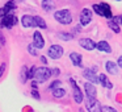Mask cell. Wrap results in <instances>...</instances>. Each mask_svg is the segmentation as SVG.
I'll list each match as a JSON object with an SVG mask.
<instances>
[{"label": "cell", "mask_w": 122, "mask_h": 112, "mask_svg": "<svg viewBox=\"0 0 122 112\" xmlns=\"http://www.w3.org/2000/svg\"><path fill=\"white\" fill-rule=\"evenodd\" d=\"M54 19L62 25H70L72 22V15L68 9H59V11H55Z\"/></svg>", "instance_id": "obj_1"}, {"label": "cell", "mask_w": 122, "mask_h": 112, "mask_svg": "<svg viewBox=\"0 0 122 112\" xmlns=\"http://www.w3.org/2000/svg\"><path fill=\"white\" fill-rule=\"evenodd\" d=\"M51 69L46 66H42V67H37L36 69V74H34V79L37 80L38 83H43L46 82L47 79H50L51 77Z\"/></svg>", "instance_id": "obj_2"}, {"label": "cell", "mask_w": 122, "mask_h": 112, "mask_svg": "<svg viewBox=\"0 0 122 112\" xmlns=\"http://www.w3.org/2000/svg\"><path fill=\"white\" fill-rule=\"evenodd\" d=\"M19 22V19L13 15V12L11 13L4 15L3 17H0V27L1 28H7V29H12L15 25Z\"/></svg>", "instance_id": "obj_3"}, {"label": "cell", "mask_w": 122, "mask_h": 112, "mask_svg": "<svg viewBox=\"0 0 122 112\" xmlns=\"http://www.w3.org/2000/svg\"><path fill=\"white\" fill-rule=\"evenodd\" d=\"M70 83H71V87H72V96H74V100L76 104H81L83 100H84V95H83L81 90L79 88V86L76 84L72 78H70Z\"/></svg>", "instance_id": "obj_4"}, {"label": "cell", "mask_w": 122, "mask_h": 112, "mask_svg": "<svg viewBox=\"0 0 122 112\" xmlns=\"http://www.w3.org/2000/svg\"><path fill=\"white\" fill-rule=\"evenodd\" d=\"M85 109L88 112H101V104L97 100V98H87Z\"/></svg>", "instance_id": "obj_5"}, {"label": "cell", "mask_w": 122, "mask_h": 112, "mask_svg": "<svg viewBox=\"0 0 122 112\" xmlns=\"http://www.w3.org/2000/svg\"><path fill=\"white\" fill-rule=\"evenodd\" d=\"M63 53H64V50L61 45H51L47 50V56L51 59H59L63 56Z\"/></svg>", "instance_id": "obj_6"}, {"label": "cell", "mask_w": 122, "mask_h": 112, "mask_svg": "<svg viewBox=\"0 0 122 112\" xmlns=\"http://www.w3.org/2000/svg\"><path fill=\"white\" fill-rule=\"evenodd\" d=\"M92 21V11L89 8H84L80 13V25L81 27H87Z\"/></svg>", "instance_id": "obj_7"}, {"label": "cell", "mask_w": 122, "mask_h": 112, "mask_svg": "<svg viewBox=\"0 0 122 112\" xmlns=\"http://www.w3.org/2000/svg\"><path fill=\"white\" fill-rule=\"evenodd\" d=\"M33 45L37 49H42L45 46V38L42 37V33L38 32V30L33 33Z\"/></svg>", "instance_id": "obj_8"}, {"label": "cell", "mask_w": 122, "mask_h": 112, "mask_svg": "<svg viewBox=\"0 0 122 112\" xmlns=\"http://www.w3.org/2000/svg\"><path fill=\"white\" fill-rule=\"evenodd\" d=\"M84 91H85L87 98H96V96H97V90H96L95 84L88 82V80L84 83Z\"/></svg>", "instance_id": "obj_9"}, {"label": "cell", "mask_w": 122, "mask_h": 112, "mask_svg": "<svg viewBox=\"0 0 122 112\" xmlns=\"http://www.w3.org/2000/svg\"><path fill=\"white\" fill-rule=\"evenodd\" d=\"M83 77L91 83H97L98 82V77L96 75V73H95L93 69H84V71H83Z\"/></svg>", "instance_id": "obj_10"}, {"label": "cell", "mask_w": 122, "mask_h": 112, "mask_svg": "<svg viewBox=\"0 0 122 112\" xmlns=\"http://www.w3.org/2000/svg\"><path fill=\"white\" fill-rule=\"evenodd\" d=\"M79 45L85 50H95L96 49V42L91 38H80L79 40Z\"/></svg>", "instance_id": "obj_11"}, {"label": "cell", "mask_w": 122, "mask_h": 112, "mask_svg": "<svg viewBox=\"0 0 122 112\" xmlns=\"http://www.w3.org/2000/svg\"><path fill=\"white\" fill-rule=\"evenodd\" d=\"M21 25L24 28H34L36 27L34 16H30V15H24V16L21 17Z\"/></svg>", "instance_id": "obj_12"}, {"label": "cell", "mask_w": 122, "mask_h": 112, "mask_svg": "<svg viewBox=\"0 0 122 112\" xmlns=\"http://www.w3.org/2000/svg\"><path fill=\"white\" fill-rule=\"evenodd\" d=\"M70 59H71L72 65L76 67H83V57L81 54L76 53V51H72L70 53Z\"/></svg>", "instance_id": "obj_13"}, {"label": "cell", "mask_w": 122, "mask_h": 112, "mask_svg": "<svg viewBox=\"0 0 122 112\" xmlns=\"http://www.w3.org/2000/svg\"><path fill=\"white\" fill-rule=\"evenodd\" d=\"M97 77H98V83H100L102 87L109 88V90H112V88H113V83L108 79V75H106V74H101V73H100Z\"/></svg>", "instance_id": "obj_14"}, {"label": "cell", "mask_w": 122, "mask_h": 112, "mask_svg": "<svg viewBox=\"0 0 122 112\" xmlns=\"http://www.w3.org/2000/svg\"><path fill=\"white\" fill-rule=\"evenodd\" d=\"M96 49H98L100 51L106 53V54L112 53V48H110V45H109L106 41H98V42H96Z\"/></svg>", "instance_id": "obj_15"}, {"label": "cell", "mask_w": 122, "mask_h": 112, "mask_svg": "<svg viewBox=\"0 0 122 112\" xmlns=\"http://www.w3.org/2000/svg\"><path fill=\"white\" fill-rule=\"evenodd\" d=\"M105 69H106V71H108L109 74L117 75V73H118V65H117L116 62H113V61H108L105 63Z\"/></svg>", "instance_id": "obj_16"}, {"label": "cell", "mask_w": 122, "mask_h": 112, "mask_svg": "<svg viewBox=\"0 0 122 112\" xmlns=\"http://www.w3.org/2000/svg\"><path fill=\"white\" fill-rule=\"evenodd\" d=\"M41 7H42L43 11L51 12L55 9V3H54V0H42L41 1Z\"/></svg>", "instance_id": "obj_17"}, {"label": "cell", "mask_w": 122, "mask_h": 112, "mask_svg": "<svg viewBox=\"0 0 122 112\" xmlns=\"http://www.w3.org/2000/svg\"><path fill=\"white\" fill-rule=\"evenodd\" d=\"M53 96H54L55 99H62V98H64V96H66V90H64V88H61V87L54 88V90H53Z\"/></svg>", "instance_id": "obj_18"}, {"label": "cell", "mask_w": 122, "mask_h": 112, "mask_svg": "<svg viewBox=\"0 0 122 112\" xmlns=\"http://www.w3.org/2000/svg\"><path fill=\"white\" fill-rule=\"evenodd\" d=\"M74 37L75 36L68 32H59L58 33V38L59 40H63V41H71V40H74Z\"/></svg>", "instance_id": "obj_19"}, {"label": "cell", "mask_w": 122, "mask_h": 112, "mask_svg": "<svg viewBox=\"0 0 122 112\" xmlns=\"http://www.w3.org/2000/svg\"><path fill=\"white\" fill-rule=\"evenodd\" d=\"M100 6L102 7V9H104V13H105V17L106 19H112L113 17V15H112V8H110V6L109 4H106V3H100Z\"/></svg>", "instance_id": "obj_20"}, {"label": "cell", "mask_w": 122, "mask_h": 112, "mask_svg": "<svg viewBox=\"0 0 122 112\" xmlns=\"http://www.w3.org/2000/svg\"><path fill=\"white\" fill-rule=\"evenodd\" d=\"M34 21H36V27L41 28V29H46L47 28L45 19H42L41 16H34Z\"/></svg>", "instance_id": "obj_21"}, {"label": "cell", "mask_w": 122, "mask_h": 112, "mask_svg": "<svg viewBox=\"0 0 122 112\" xmlns=\"http://www.w3.org/2000/svg\"><path fill=\"white\" fill-rule=\"evenodd\" d=\"M3 8L5 9L7 13H11V12H13L15 9H16V3H15V0H9V1H7L5 6H4Z\"/></svg>", "instance_id": "obj_22"}, {"label": "cell", "mask_w": 122, "mask_h": 112, "mask_svg": "<svg viewBox=\"0 0 122 112\" xmlns=\"http://www.w3.org/2000/svg\"><path fill=\"white\" fill-rule=\"evenodd\" d=\"M108 27L110 28V29L113 30L114 33H119V32H121V27H119V25L117 24V22H114L112 19H109V21H108Z\"/></svg>", "instance_id": "obj_23"}, {"label": "cell", "mask_w": 122, "mask_h": 112, "mask_svg": "<svg viewBox=\"0 0 122 112\" xmlns=\"http://www.w3.org/2000/svg\"><path fill=\"white\" fill-rule=\"evenodd\" d=\"M28 67L26 66H22L21 67V73H20V77H21V82L22 83H26V80L29 79V78H28Z\"/></svg>", "instance_id": "obj_24"}, {"label": "cell", "mask_w": 122, "mask_h": 112, "mask_svg": "<svg viewBox=\"0 0 122 112\" xmlns=\"http://www.w3.org/2000/svg\"><path fill=\"white\" fill-rule=\"evenodd\" d=\"M92 9H93V11H95L97 15H98V16L105 17V13H104V9H102V7H101L100 4H93V6H92Z\"/></svg>", "instance_id": "obj_25"}, {"label": "cell", "mask_w": 122, "mask_h": 112, "mask_svg": "<svg viewBox=\"0 0 122 112\" xmlns=\"http://www.w3.org/2000/svg\"><path fill=\"white\" fill-rule=\"evenodd\" d=\"M28 53H29L30 56L36 57L37 56V48H36L33 44H29V45H28Z\"/></svg>", "instance_id": "obj_26"}, {"label": "cell", "mask_w": 122, "mask_h": 112, "mask_svg": "<svg viewBox=\"0 0 122 112\" xmlns=\"http://www.w3.org/2000/svg\"><path fill=\"white\" fill-rule=\"evenodd\" d=\"M36 69H37V67H36V66H32V67H30V69H29V70H28V78H29V79H34Z\"/></svg>", "instance_id": "obj_27"}, {"label": "cell", "mask_w": 122, "mask_h": 112, "mask_svg": "<svg viewBox=\"0 0 122 112\" xmlns=\"http://www.w3.org/2000/svg\"><path fill=\"white\" fill-rule=\"evenodd\" d=\"M61 84H62V82H61V80H54V82L51 83L50 86H49V90H51V91H53L54 88H58V87H61Z\"/></svg>", "instance_id": "obj_28"}, {"label": "cell", "mask_w": 122, "mask_h": 112, "mask_svg": "<svg viewBox=\"0 0 122 112\" xmlns=\"http://www.w3.org/2000/svg\"><path fill=\"white\" fill-rule=\"evenodd\" d=\"M101 112H117L113 107H109V106H101Z\"/></svg>", "instance_id": "obj_29"}, {"label": "cell", "mask_w": 122, "mask_h": 112, "mask_svg": "<svg viewBox=\"0 0 122 112\" xmlns=\"http://www.w3.org/2000/svg\"><path fill=\"white\" fill-rule=\"evenodd\" d=\"M30 94H32V96H33L34 99H37V100H40V99H41L40 92H38V90H37V88H32V92H30Z\"/></svg>", "instance_id": "obj_30"}, {"label": "cell", "mask_w": 122, "mask_h": 112, "mask_svg": "<svg viewBox=\"0 0 122 112\" xmlns=\"http://www.w3.org/2000/svg\"><path fill=\"white\" fill-rule=\"evenodd\" d=\"M7 70V62H3V63L0 65V78L4 75V73H5Z\"/></svg>", "instance_id": "obj_31"}, {"label": "cell", "mask_w": 122, "mask_h": 112, "mask_svg": "<svg viewBox=\"0 0 122 112\" xmlns=\"http://www.w3.org/2000/svg\"><path fill=\"white\" fill-rule=\"evenodd\" d=\"M112 20H113L114 22H117L118 25H122V15H121V16H113V17H112Z\"/></svg>", "instance_id": "obj_32"}, {"label": "cell", "mask_w": 122, "mask_h": 112, "mask_svg": "<svg viewBox=\"0 0 122 112\" xmlns=\"http://www.w3.org/2000/svg\"><path fill=\"white\" fill-rule=\"evenodd\" d=\"M51 74H53L54 77H58V75L61 74V70H59V69H56V67H55V69H53V70H51Z\"/></svg>", "instance_id": "obj_33"}, {"label": "cell", "mask_w": 122, "mask_h": 112, "mask_svg": "<svg viewBox=\"0 0 122 112\" xmlns=\"http://www.w3.org/2000/svg\"><path fill=\"white\" fill-rule=\"evenodd\" d=\"M0 44H1V45H4V44H5V38H4L3 32H1V30H0Z\"/></svg>", "instance_id": "obj_34"}, {"label": "cell", "mask_w": 122, "mask_h": 112, "mask_svg": "<svg viewBox=\"0 0 122 112\" xmlns=\"http://www.w3.org/2000/svg\"><path fill=\"white\" fill-rule=\"evenodd\" d=\"M32 88H38V82L36 79H32Z\"/></svg>", "instance_id": "obj_35"}, {"label": "cell", "mask_w": 122, "mask_h": 112, "mask_svg": "<svg viewBox=\"0 0 122 112\" xmlns=\"http://www.w3.org/2000/svg\"><path fill=\"white\" fill-rule=\"evenodd\" d=\"M117 65H118V67H121V69H122V56L118 57V59H117Z\"/></svg>", "instance_id": "obj_36"}, {"label": "cell", "mask_w": 122, "mask_h": 112, "mask_svg": "<svg viewBox=\"0 0 122 112\" xmlns=\"http://www.w3.org/2000/svg\"><path fill=\"white\" fill-rule=\"evenodd\" d=\"M41 62H42L43 65H47V58H46L45 56H42V57H41Z\"/></svg>", "instance_id": "obj_37"}, {"label": "cell", "mask_w": 122, "mask_h": 112, "mask_svg": "<svg viewBox=\"0 0 122 112\" xmlns=\"http://www.w3.org/2000/svg\"><path fill=\"white\" fill-rule=\"evenodd\" d=\"M116 1H121V0H116Z\"/></svg>", "instance_id": "obj_38"}, {"label": "cell", "mask_w": 122, "mask_h": 112, "mask_svg": "<svg viewBox=\"0 0 122 112\" xmlns=\"http://www.w3.org/2000/svg\"><path fill=\"white\" fill-rule=\"evenodd\" d=\"M0 45H1V44H0Z\"/></svg>", "instance_id": "obj_39"}]
</instances>
